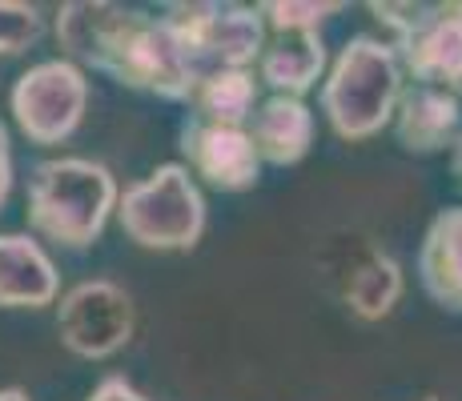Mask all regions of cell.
Here are the masks:
<instances>
[{
	"mask_svg": "<svg viewBox=\"0 0 462 401\" xmlns=\"http://www.w3.org/2000/svg\"><path fill=\"white\" fill-rule=\"evenodd\" d=\"M57 41L77 68L113 77L121 88L189 105L198 68L165 29L162 16L109 0H73L57 8Z\"/></svg>",
	"mask_w": 462,
	"mask_h": 401,
	"instance_id": "1",
	"label": "cell"
},
{
	"mask_svg": "<svg viewBox=\"0 0 462 401\" xmlns=\"http://www.w3.org/2000/svg\"><path fill=\"white\" fill-rule=\"evenodd\" d=\"M117 177L109 165L88 157L41 160L29 177L24 217L29 229L69 253H85L101 241L109 217L117 213Z\"/></svg>",
	"mask_w": 462,
	"mask_h": 401,
	"instance_id": "2",
	"label": "cell"
},
{
	"mask_svg": "<svg viewBox=\"0 0 462 401\" xmlns=\"http://www.w3.org/2000/svg\"><path fill=\"white\" fill-rule=\"evenodd\" d=\"M402 88V65L386 37L358 32L337 49L322 80V113L342 141H370L394 121Z\"/></svg>",
	"mask_w": 462,
	"mask_h": 401,
	"instance_id": "3",
	"label": "cell"
},
{
	"mask_svg": "<svg viewBox=\"0 0 462 401\" xmlns=\"http://www.w3.org/2000/svg\"><path fill=\"white\" fill-rule=\"evenodd\" d=\"M117 225L141 249L181 253L206 233V197L189 169L165 160L149 177L125 185V193L117 197Z\"/></svg>",
	"mask_w": 462,
	"mask_h": 401,
	"instance_id": "4",
	"label": "cell"
},
{
	"mask_svg": "<svg viewBox=\"0 0 462 401\" xmlns=\"http://www.w3.org/2000/svg\"><path fill=\"white\" fill-rule=\"evenodd\" d=\"M374 21L390 32L386 44L394 49L402 73L414 85L450 88L462 85V0L426 5V0H374Z\"/></svg>",
	"mask_w": 462,
	"mask_h": 401,
	"instance_id": "5",
	"label": "cell"
},
{
	"mask_svg": "<svg viewBox=\"0 0 462 401\" xmlns=\"http://www.w3.org/2000/svg\"><path fill=\"white\" fill-rule=\"evenodd\" d=\"M162 21L198 77L213 68H250L265 49L262 13L245 5H169Z\"/></svg>",
	"mask_w": 462,
	"mask_h": 401,
	"instance_id": "6",
	"label": "cell"
},
{
	"mask_svg": "<svg viewBox=\"0 0 462 401\" xmlns=\"http://www.w3.org/2000/svg\"><path fill=\"white\" fill-rule=\"evenodd\" d=\"M13 121L32 145H65L85 121L88 109V77L73 60H41L29 73L16 77L8 96Z\"/></svg>",
	"mask_w": 462,
	"mask_h": 401,
	"instance_id": "7",
	"label": "cell"
},
{
	"mask_svg": "<svg viewBox=\"0 0 462 401\" xmlns=\"http://www.w3.org/2000/svg\"><path fill=\"white\" fill-rule=\"evenodd\" d=\"M137 329V309L133 297L117 281H77L73 289L60 293L57 305V333L69 353L85 361H105L121 353L133 342Z\"/></svg>",
	"mask_w": 462,
	"mask_h": 401,
	"instance_id": "8",
	"label": "cell"
},
{
	"mask_svg": "<svg viewBox=\"0 0 462 401\" xmlns=\"http://www.w3.org/2000/svg\"><path fill=\"white\" fill-rule=\"evenodd\" d=\"M330 278H334V289L342 297V305L350 309L354 317L362 321H382L394 314V305L402 301V265L378 249L374 241L350 233L337 241V253L330 261Z\"/></svg>",
	"mask_w": 462,
	"mask_h": 401,
	"instance_id": "9",
	"label": "cell"
},
{
	"mask_svg": "<svg viewBox=\"0 0 462 401\" xmlns=\"http://www.w3.org/2000/svg\"><path fill=\"white\" fill-rule=\"evenodd\" d=\"M181 153L189 160V173H198L217 193H245L262 181V157L245 129L189 117L181 129Z\"/></svg>",
	"mask_w": 462,
	"mask_h": 401,
	"instance_id": "10",
	"label": "cell"
},
{
	"mask_svg": "<svg viewBox=\"0 0 462 401\" xmlns=\"http://www.w3.org/2000/svg\"><path fill=\"white\" fill-rule=\"evenodd\" d=\"M394 137L406 153H442L458 141L462 129V101L450 88H430V85H411L402 88L394 109Z\"/></svg>",
	"mask_w": 462,
	"mask_h": 401,
	"instance_id": "11",
	"label": "cell"
},
{
	"mask_svg": "<svg viewBox=\"0 0 462 401\" xmlns=\"http://www.w3.org/2000/svg\"><path fill=\"white\" fill-rule=\"evenodd\" d=\"M60 278L52 257L29 233H0V309L57 305Z\"/></svg>",
	"mask_w": 462,
	"mask_h": 401,
	"instance_id": "12",
	"label": "cell"
},
{
	"mask_svg": "<svg viewBox=\"0 0 462 401\" xmlns=\"http://www.w3.org/2000/svg\"><path fill=\"white\" fill-rule=\"evenodd\" d=\"M245 132H250L257 157L265 165L286 169L306 160V153L314 149V113L306 101H294V96H265V101H257Z\"/></svg>",
	"mask_w": 462,
	"mask_h": 401,
	"instance_id": "13",
	"label": "cell"
},
{
	"mask_svg": "<svg viewBox=\"0 0 462 401\" xmlns=\"http://www.w3.org/2000/svg\"><path fill=\"white\" fill-rule=\"evenodd\" d=\"M326 41L318 32H273L257 57V80L270 88V96H301L326 73Z\"/></svg>",
	"mask_w": 462,
	"mask_h": 401,
	"instance_id": "14",
	"label": "cell"
},
{
	"mask_svg": "<svg viewBox=\"0 0 462 401\" xmlns=\"http://www.w3.org/2000/svg\"><path fill=\"white\" fill-rule=\"evenodd\" d=\"M419 278L434 305L462 314V205H447L426 225L419 249Z\"/></svg>",
	"mask_w": 462,
	"mask_h": 401,
	"instance_id": "15",
	"label": "cell"
},
{
	"mask_svg": "<svg viewBox=\"0 0 462 401\" xmlns=\"http://www.w3.org/2000/svg\"><path fill=\"white\" fill-rule=\"evenodd\" d=\"M193 121L226 124V129H245L257 109V77L250 68H213L201 73L193 85Z\"/></svg>",
	"mask_w": 462,
	"mask_h": 401,
	"instance_id": "16",
	"label": "cell"
},
{
	"mask_svg": "<svg viewBox=\"0 0 462 401\" xmlns=\"http://www.w3.org/2000/svg\"><path fill=\"white\" fill-rule=\"evenodd\" d=\"M342 8L346 5H337V0H330V5H318V0H265V5H257V13L273 32H318Z\"/></svg>",
	"mask_w": 462,
	"mask_h": 401,
	"instance_id": "17",
	"label": "cell"
},
{
	"mask_svg": "<svg viewBox=\"0 0 462 401\" xmlns=\"http://www.w3.org/2000/svg\"><path fill=\"white\" fill-rule=\"evenodd\" d=\"M44 37V16L37 5L0 0V57H21Z\"/></svg>",
	"mask_w": 462,
	"mask_h": 401,
	"instance_id": "18",
	"label": "cell"
},
{
	"mask_svg": "<svg viewBox=\"0 0 462 401\" xmlns=\"http://www.w3.org/2000/svg\"><path fill=\"white\" fill-rule=\"evenodd\" d=\"M85 401H153V397H145L129 378H121V373H109V378L97 381L93 394H88Z\"/></svg>",
	"mask_w": 462,
	"mask_h": 401,
	"instance_id": "19",
	"label": "cell"
},
{
	"mask_svg": "<svg viewBox=\"0 0 462 401\" xmlns=\"http://www.w3.org/2000/svg\"><path fill=\"white\" fill-rule=\"evenodd\" d=\"M8 193H13V141H8V124L0 121V209Z\"/></svg>",
	"mask_w": 462,
	"mask_h": 401,
	"instance_id": "20",
	"label": "cell"
},
{
	"mask_svg": "<svg viewBox=\"0 0 462 401\" xmlns=\"http://www.w3.org/2000/svg\"><path fill=\"white\" fill-rule=\"evenodd\" d=\"M450 169H455V177H458V185H462V132H458L455 145H450Z\"/></svg>",
	"mask_w": 462,
	"mask_h": 401,
	"instance_id": "21",
	"label": "cell"
},
{
	"mask_svg": "<svg viewBox=\"0 0 462 401\" xmlns=\"http://www.w3.org/2000/svg\"><path fill=\"white\" fill-rule=\"evenodd\" d=\"M0 401H29V394H24V389H16V386H5V389H0Z\"/></svg>",
	"mask_w": 462,
	"mask_h": 401,
	"instance_id": "22",
	"label": "cell"
},
{
	"mask_svg": "<svg viewBox=\"0 0 462 401\" xmlns=\"http://www.w3.org/2000/svg\"><path fill=\"white\" fill-rule=\"evenodd\" d=\"M458 101H462V85H458Z\"/></svg>",
	"mask_w": 462,
	"mask_h": 401,
	"instance_id": "23",
	"label": "cell"
},
{
	"mask_svg": "<svg viewBox=\"0 0 462 401\" xmlns=\"http://www.w3.org/2000/svg\"><path fill=\"white\" fill-rule=\"evenodd\" d=\"M422 401H439V397H422Z\"/></svg>",
	"mask_w": 462,
	"mask_h": 401,
	"instance_id": "24",
	"label": "cell"
}]
</instances>
